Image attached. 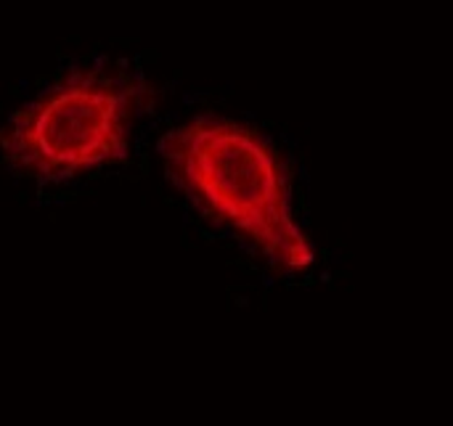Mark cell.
I'll return each mask as SVG.
<instances>
[{
	"label": "cell",
	"instance_id": "cell-1",
	"mask_svg": "<svg viewBox=\"0 0 453 426\" xmlns=\"http://www.w3.org/2000/svg\"><path fill=\"white\" fill-rule=\"evenodd\" d=\"M159 148L170 178L273 268L297 273L316 262L287 172L260 135L231 119L199 117L167 133Z\"/></svg>",
	"mask_w": 453,
	"mask_h": 426
},
{
	"label": "cell",
	"instance_id": "cell-2",
	"mask_svg": "<svg viewBox=\"0 0 453 426\" xmlns=\"http://www.w3.org/2000/svg\"><path fill=\"white\" fill-rule=\"evenodd\" d=\"M146 82L127 72H72L13 114L5 130L8 159L40 183H61L127 154Z\"/></svg>",
	"mask_w": 453,
	"mask_h": 426
}]
</instances>
